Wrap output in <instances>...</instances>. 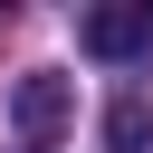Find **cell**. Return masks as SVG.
<instances>
[{
  "label": "cell",
  "instance_id": "6da1fadb",
  "mask_svg": "<svg viewBox=\"0 0 153 153\" xmlns=\"http://www.w3.org/2000/svg\"><path fill=\"white\" fill-rule=\"evenodd\" d=\"M153 48V10H86V57H143Z\"/></svg>",
  "mask_w": 153,
  "mask_h": 153
},
{
  "label": "cell",
  "instance_id": "3957f363",
  "mask_svg": "<svg viewBox=\"0 0 153 153\" xmlns=\"http://www.w3.org/2000/svg\"><path fill=\"white\" fill-rule=\"evenodd\" d=\"M105 153H153V96L143 86H124L105 105Z\"/></svg>",
  "mask_w": 153,
  "mask_h": 153
},
{
  "label": "cell",
  "instance_id": "7a4b0ae2",
  "mask_svg": "<svg viewBox=\"0 0 153 153\" xmlns=\"http://www.w3.org/2000/svg\"><path fill=\"white\" fill-rule=\"evenodd\" d=\"M10 124H19L29 143H48V134L67 124V76H19V96H10Z\"/></svg>",
  "mask_w": 153,
  "mask_h": 153
}]
</instances>
